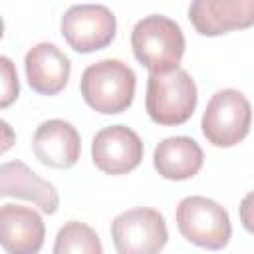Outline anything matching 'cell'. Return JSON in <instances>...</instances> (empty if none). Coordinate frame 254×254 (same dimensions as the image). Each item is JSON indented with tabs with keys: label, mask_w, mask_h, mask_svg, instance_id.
<instances>
[{
	"label": "cell",
	"mask_w": 254,
	"mask_h": 254,
	"mask_svg": "<svg viewBox=\"0 0 254 254\" xmlns=\"http://www.w3.org/2000/svg\"><path fill=\"white\" fill-rule=\"evenodd\" d=\"M137 87L135 71L121 60H99L81 73L79 91L83 101L97 113L115 115L131 107Z\"/></svg>",
	"instance_id": "cell-1"
},
{
	"label": "cell",
	"mask_w": 254,
	"mask_h": 254,
	"mask_svg": "<svg viewBox=\"0 0 254 254\" xmlns=\"http://www.w3.org/2000/svg\"><path fill=\"white\" fill-rule=\"evenodd\" d=\"M131 48L141 65L149 73H165L177 69L185 56V34L181 26L161 14L139 20L131 32Z\"/></svg>",
	"instance_id": "cell-2"
},
{
	"label": "cell",
	"mask_w": 254,
	"mask_h": 254,
	"mask_svg": "<svg viewBox=\"0 0 254 254\" xmlns=\"http://www.w3.org/2000/svg\"><path fill=\"white\" fill-rule=\"evenodd\" d=\"M196 83L187 69L151 73L147 79L145 109L157 125L173 127L187 123L196 109Z\"/></svg>",
	"instance_id": "cell-3"
},
{
	"label": "cell",
	"mask_w": 254,
	"mask_h": 254,
	"mask_svg": "<svg viewBox=\"0 0 254 254\" xmlns=\"http://www.w3.org/2000/svg\"><path fill=\"white\" fill-rule=\"evenodd\" d=\"M175 218L179 232L204 250H220L232 236L228 212L216 200L200 194L183 198L177 206Z\"/></svg>",
	"instance_id": "cell-4"
},
{
	"label": "cell",
	"mask_w": 254,
	"mask_h": 254,
	"mask_svg": "<svg viewBox=\"0 0 254 254\" xmlns=\"http://www.w3.org/2000/svg\"><path fill=\"white\" fill-rule=\"evenodd\" d=\"M252 123V107L248 97L238 89L216 91L202 113L200 129L214 147H234L248 133Z\"/></svg>",
	"instance_id": "cell-5"
},
{
	"label": "cell",
	"mask_w": 254,
	"mask_h": 254,
	"mask_svg": "<svg viewBox=\"0 0 254 254\" xmlns=\"http://www.w3.org/2000/svg\"><path fill=\"white\" fill-rule=\"evenodd\" d=\"M111 238L117 254H159L169 240V230L157 208L137 206L113 218Z\"/></svg>",
	"instance_id": "cell-6"
},
{
	"label": "cell",
	"mask_w": 254,
	"mask_h": 254,
	"mask_svg": "<svg viewBox=\"0 0 254 254\" xmlns=\"http://www.w3.org/2000/svg\"><path fill=\"white\" fill-rule=\"evenodd\" d=\"M60 28L71 50L91 54L107 48L113 42L117 20L103 4H75L69 6L62 16Z\"/></svg>",
	"instance_id": "cell-7"
},
{
	"label": "cell",
	"mask_w": 254,
	"mask_h": 254,
	"mask_svg": "<svg viewBox=\"0 0 254 254\" xmlns=\"http://www.w3.org/2000/svg\"><path fill=\"white\" fill-rule=\"evenodd\" d=\"M91 159L105 175H127L143 161V141L127 125L103 127L93 137Z\"/></svg>",
	"instance_id": "cell-8"
},
{
	"label": "cell",
	"mask_w": 254,
	"mask_h": 254,
	"mask_svg": "<svg viewBox=\"0 0 254 254\" xmlns=\"http://www.w3.org/2000/svg\"><path fill=\"white\" fill-rule=\"evenodd\" d=\"M189 20L200 36H220L254 24V0H194Z\"/></svg>",
	"instance_id": "cell-9"
},
{
	"label": "cell",
	"mask_w": 254,
	"mask_h": 254,
	"mask_svg": "<svg viewBox=\"0 0 254 254\" xmlns=\"http://www.w3.org/2000/svg\"><path fill=\"white\" fill-rule=\"evenodd\" d=\"M44 238L46 224L40 212L14 202L0 206V246L8 254H38Z\"/></svg>",
	"instance_id": "cell-10"
},
{
	"label": "cell",
	"mask_w": 254,
	"mask_h": 254,
	"mask_svg": "<svg viewBox=\"0 0 254 254\" xmlns=\"http://www.w3.org/2000/svg\"><path fill=\"white\" fill-rule=\"evenodd\" d=\"M32 149L42 165L52 169H69L79 159L81 137L69 121L48 119L34 131Z\"/></svg>",
	"instance_id": "cell-11"
},
{
	"label": "cell",
	"mask_w": 254,
	"mask_h": 254,
	"mask_svg": "<svg viewBox=\"0 0 254 254\" xmlns=\"http://www.w3.org/2000/svg\"><path fill=\"white\" fill-rule=\"evenodd\" d=\"M24 67L28 85L40 95L60 93L67 85L71 73L69 58L52 42H42L30 48L24 60Z\"/></svg>",
	"instance_id": "cell-12"
},
{
	"label": "cell",
	"mask_w": 254,
	"mask_h": 254,
	"mask_svg": "<svg viewBox=\"0 0 254 254\" xmlns=\"http://www.w3.org/2000/svg\"><path fill=\"white\" fill-rule=\"evenodd\" d=\"M2 196L32 200L46 214H54L60 206L58 189L40 175H36L22 161H10L0 165V198Z\"/></svg>",
	"instance_id": "cell-13"
},
{
	"label": "cell",
	"mask_w": 254,
	"mask_h": 254,
	"mask_svg": "<svg viewBox=\"0 0 254 254\" xmlns=\"http://www.w3.org/2000/svg\"><path fill=\"white\" fill-rule=\"evenodd\" d=\"M204 163V153L200 145L185 135L163 139L153 153V167L167 181H187L192 179Z\"/></svg>",
	"instance_id": "cell-14"
},
{
	"label": "cell",
	"mask_w": 254,
	"mask_h": 254,
	"mask_svg": "<svg viewBox=\"0 0 254 254\" xmlns=\"http://www.w3.org/2000/svg\"><path fill=\"white\" fill-rule=\"evenodd\" d=\"M54 254H103V246L89 224L69 220L56 234Z\"/></svg>",
	"instance_id": "cell-15"
},
{
	"label": "cell",
	"mask_w": 254,
	"mask_h": 254,
	"mask_svg": "<svg viewBox=\"0 0 254 254\" xmlns=\"http://www.w3.org/2000/svg\"><path fill=\"white\" fill-rule=\"evenodd\" d=\"M20 95V79L16 64L8 56H0V109L10 107Z\"/></svg>",
	"instance_id": "cell-16"
},
{
	"label": "cell",
	"mask_w": 254,
	"mask_h": 254,
	"mask_svg": "<svg viewBox=\"0 0 254 254\" xmlns=\"http://www.w3.org/2000/svg\"><path fill=\"white\" fill-rule=\"evenodd\" d=\"M16 143V133L12 129V125L4 119H0V155H4L6 151H10Z\"/></svg>",
	"instance_id": "cell-17"
},
{
	"label": "cell",
	"mask_w": 254,
	"mask_h": 254,
	"mask_svg": "<svg viewBox=\"0 0 254 254\" xmlns=\"http://www.w3.org/2000/svg\"><path fill=\"white\" fill-rule=\"evenodd\" d=\"M2 36H4V20L0 16V40H2Z\"/></svg>",
	"instance_id": "cell-18"
}]
</instances>
